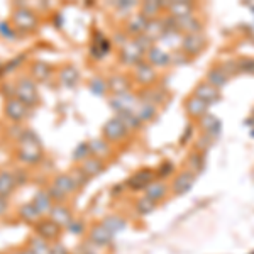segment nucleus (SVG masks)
Segmentation results:
<instances>
[{"label":"nucleus","mask_w":254,"mask_h":254,"mask_svg":"<svg viewBox=\"0 0 254 254\" xmlns=\"http://www.w3.org/2000/svg\"><path fill=\"white\" fill-rule=\"evenodd\" d=\"M17 156L20 161L27 163V165H36L43 159V147L38 136L31 130L22 134L19 142V149H17Z\"/></svg>","instance_id":"1"},{"label":"nucleus","mask_w":254,"mask_h":254,"mask_svg":"<svg viewBox=\"0 0 254 254\" xmlns=\"http://www.w3.org/2000/svg\"><path fill=\"white\" fill-rule=\"evenodd\" d=\"M12 22L17 27V31L31 32L38 26V17H36L34 12L29 10L27 7H19V9H15L14 14H12Z\"/></svg>","instance_id":"2"},{"label":"nucleus","mask_w":254,"mask_h":254,"mask_svg":"<svg viewBox=\"0 0 254 254\" xmlns=\"http://www.w3.org/2000/svg\"><path fill=\"white\" fill-rule=\"evenodd\" d=\"M15 97H17L20 102H24L27 107L38 104L39 95H38V90H36L34 81L27 80V78L19 80L17 85H15Z\"/></svg>","instance_id":"3"},{"label":"nucleus","mask_w":254,"mask_h":254,"mask_svg":"<svg viewBox=\"0 0 254 254\" xmlns=\"http://www.w3.org/2000/svg\"><path fill=\"white\" fill-rule=\"evenodd\" d=\"M126 132H127V127L119 117L110 119V121H107V124L104 126V136L109 141H119V139L126 136Z\"/></svg>","instance_id":"4"},{"label":"nucleus","mask_w":254,"mask_h":254,"mask_svg":"<svg viewBox=\"0 0 254 254\" xmlns=\"http://www.w3.org/2000/svg\"><path fill=\"white\" fill-rule=\"evenodd\" d=\"M5 116L10 119V121H22L24 117L27 116V105L24 102H20L17 97L15 98H9L5 102Z\"/></svg>","instance_id":"5"},{"label":"nucleus","mask_w":254,"mask_h":254,"mask_svg":"<svg viewBox=\"0 0 254 254\" xmlns=\"http://www.w3.org/2000/svg\"><path fill=\"white\" fill-rule=\"evenodd\" d=\"M36 232H38V236L43 237V239L55 241L56 237L60 236L61 227L58 224L53 222L51 219H46V220H39V222L36 224Z\"/></svg>","instance_id":"6"},{"label":"nucleus","mask_w":254,"mask_h":254,"mask_svg":"<svg viewBox=\"0 0 254 254\" xmlns=\"http://www.w3.org/2000/svg\"><path fill=\"white\" fill-rule=\"evenodd\" d=\"M49 219H51L55 224H58L60 227H69V224L73 222L71 212H69V208H66L64 205L53 207L51 212H49Z\"/></svg>","instance_id":"7"},{"label":"nucleus","mask_w":254,"mask_h":254,"mask_svg":"<svg viewBox=\"0 0 254 254\" xmlns=\"http://www.w3.org/2000/svg\"><path fill=\"white\" fill-rule=\"evenodd\" d=\"M90 239H92V243H95L98 246H105L114 239V234L104 224H98L92 229V232H90Z\"/></svg>","instance_id":"8"},{"label":"nucleus","mask_w":254,"mask_h":254,"mask_svg":"<svg viewBox=\"0 0 254 254\" xmlns=\"http://www.w3.org/2000/svg\"><path fill=\"white\" fill-rule=\"evenodd\" d=\"M141 55L142 51L139 49L136 43H127L124 48H122V61L127 64H137L141 61Z\"/></svg>","instance_id":"9"},{"label":"nucleus","mask_w":254,"mask_h":254,"mask_svg":"<svg viewBox=\"0 0 254 254\" xmlns=\"http://www.w3.org/2000/svg\"><path fill=\"white\" fill-rule=\"evenodd\" d=\"M193 183H195V176L191 175V173H182V175H178L175 178V182H173L175 193H178V195L187 193V191H190V188L193 187Z\"/></svg>","instance_id":"10"},{"label":"nucleus","mask_w":254,"mask_h":254,"mask_svg":"<svg viewBox=\"0 0 254 254\" xmlns=\"http://www.w3.org/2000/svg\"><path fill=\"white\" fill-rule=\"evenodd\" d=\"M15 187H17L15 175L9 173V171H0V195L7 198L9 195H12Z\"/></svg>","instance_id":"11"},{"label":"nucleus","mask_w":254,"mask_h":254,"mask_svg":"<svg viewBox=\"0 0 254 254\" xmlns=\"http://www.w3.org/2000/svg\"><path fill=\"white\" fill-rule=\"evenodd\" d=\"M53 188H56V190L60 191V193H63L64 196L71 193L73 190L76 188L75 182H73V178L69 175H60L55 178V183H53Z\"/></svg>","instance_id":"12"},{"label":"nucleus","mask_w":254,"mask_h":254,"mask_svg":"<svg viewBox=\"0 0 254 254\" xmlns=\"http://www.w3.org/2000/svg\"><path fill=\"white\" fill-rule=\"evenodd\" d=\"M153 183V173L149 170H142V171H137L132 178L129 180V185L136 190H141V188H147Z\"/></svg>","instance_id":"13"},{"label":"nucleus","mask_w":254,"mask_h":254,"mask_svg":"<svg viewBox=\"0 0 254 254\" xmlns=\"http://www.w3.org/2000/svg\"><path fill=\"white\" fill-rule=\"evenodd\" d=\"M80 170L83 171L87 178H93V176H97L102 170H104V165H102V161L98 158H87Z\"/></svg>","instance_id":"14"},{"label":"nucleus","mask_w":254,"mask_h":254,"mask_svg":"<svg viewBox=\"0 0 254 254\" xmlns=\"http://www.w3.org/2000/svg\"><path fill=\"white\" fill-rule=\"evenodd\" d=\"M31 75L36 81H46L51 75V66L44 61H36L31 66Z\"/></svg>","instance_id":"15"},{"label":"nucleus","mask_w":254,"mask_h":254,"mask_svg":"<svg viewBox=\"0 0 254 254\" xmlns=\"http://www.w3.org/2000/svg\"><path fill=\"white\" fill-rule=\"evenodd\" d=\"M200 100L207 102V104H212V102H215L217 98H219V92H217V88L214 87V85L210 83H203L200 85L198 88H196V95Z\"/></svg>","instance_id":"16"},{"label":"nucleus","mask_w":254,"mask_h":254,"mask_svg":"<svg viewBox=\"0 0 254 254\" xmlns=\"http://www.w3.org/2000/svg\"><path fill=\"white\" fill-rule=\"evenodd\" d=\"M19 215L22 217L26 222H29V224H38L39 222V215H41V212L36 208V205L32 202L29 203H24L22 207L19 208Z\"/></svg>","instance_id":"17"},{"label":"nucleus","mask_w":254,"mask_h":254,"mask_svg":"<svg viewBox=\"0 0 254 254\" xmlns=\"http://www.w3.org/2000/svg\"><path fill=\"white\" fill-rule=\"evenodd\" d=\"M29 253L31 254H53V248L48 244L46 239L36 236L29 241Z\"/></svg>","instance_id":"18"},{"label":"nucleus","mask_w":254,"mask_h":254,"mask_svg":"<svg viewBox=\"0 0 254 254\" xmlns=\"http://www.w3.org/2000/svg\"><path fill=\"white\" fill-rule=\"evenodd\" d=\"M78 78H80V73H78V69H76L75 66H64L60 71L61 83L66 85V87H75Z\"/></svg>","instance_id":"19"},{"label":"nucleus","mask_w":254,"mask_h":254,"mask_svg":"<svg viewBox=\"0 0 254 254\" xmlns=\"http://www.w3.org/2000/svg\"><path fill=\"white\" fill-rule=\"evenodd\" d=\"M51 196H49L48 191H44V190H41L38 191V193L34 195V200H32V203L36 205V208L41 212V214H44V212H51Z\"/></svg>","instance_id":"20"},{"label":"nucleus","mask_w":254,"mask_h":254,"mask_svg":"<svg viewBox=\"0 0 254 254\" xmlns=\"http://www.w3.org/2000/svg\"><path fill=\"white\" fill-rule=\"evenodd\" d=\"M207 107H208L207 102L200 100L198 97H191L190 100L187 102V110H188V114H190V116H193V117L203 116V114H205V110H207Z\"/></svg>","instance_id":"21"},{"label":"nucleus","mask_w":254,"mask_h":254,"mask_svg":"<svg viewBox=\"0 0 254 254\" xmlns=\"http://www.w3.org/2000/svg\"><path fill=\"white\" fill-rule=\"evenodd\" d=\"M136 76H137V80L141 81V83H151V81L156 78V71H154L151 64L139 63L137 69H136Z\"/></svg>","instance_id":"22"},{"label":"nucleus","mask_w":254,"mask_h":254,"mask_svg":"<svg viewBox=\"0 0 254 254\" xmlns=\"http://www.w3.org/2000/svg\"><path fill=\"white\" fill-rule=\"evenodd\" d=\"M147 60H149V63L154 64V66H165L168 61H170V56H168L163 49L151 48L149 53H147Z\"/></svg>","instance_id":"23"},{"label":"nucleus","mask_w":254,"mask_h":254,"mask_svg":"<svg viewBox=\"0 0 254 254\" xmlns=\"http://www.w3.org/2000/svg\"><path fill=\"white\" fill-rule=\"evenodd\" d=\"M165 195H166V185H165V183L154 182V183H151V185L146 188V196L153 200V202L161 200Z\"/></svg>","instance_id":"24"},{"label":"nucleus","mask_w":254,"mask_h":254,"mask_svg":"<svg viewBox=\"0 0 254 254\" xmlns=\"http://www.w3.org/2000/svg\"><path fill=\"white\" fill-rule=\"evenodd\" d=\"M176 24H178L180 29H185V31L190 32V34H196V31L200 29L198 20H196L191 14L190 15H185V17L176 19Z\"/></svg>","instance_id":"25"},{"label":"nucleus","mask_w":254,"mask_h":254,"mask_svg":"<svg viewBox=\"0 0 254 254\" xmlns=\"http://www.w3.org/2000/svg\"><path fill=\"white\" fill-rule=\"evenodd\" d=\"M203 46V39L200 38L198 34H188L185 39H183V48H185L187 53H196L200 51V48Z\"/></svg>","instance_id":"26"},{"label":"nucleus","mask_w":254,"mask_h":254,"mask_svg":"<svg viewBox=\"0 0 254 254\" xmlns=\"http://www.w3.org/2000/svg\"><path fill=\"white\" fill-rule=\"evenodd\" d=\"M146 26H147V19L144 15H136V17L129 22V32H132V34H136V36H141V34H144Z\"/></svg>","instance_id":"27"},{"label":"nucleus","mask_w":254,"mask_h":254,"mask_svg":"<svg viewBox=\"0 0 254 254\" xmlns=\"http://www.w3.org/2000/svg\"><path fill=\"white\" fill-rule=\"evenodd\" d=\"M227 73L224 71V69H212L210 73H208V83L214 85V87H224L225 83H227Z\"/></svg>","instance_id":"28"},{"label":"nucleus","mask_w":254,"mask_h":254,"mask_svg":"<svg viewBox=\"0 0 254 254\" xmlns=\"http://www.w3.org/2000/svg\"><path fill=\"white\" fill-rule=\"evenodd\" d=\"M171 9V14L175 15V19H180V17H185V15H190L191 12V3H187V2H175L170 5Z\"/></svg>","instance_id":"29"},{"label":"nucleus","mask_w":254,"mask_h":254,"mask_svg":"<svg viewBox=\"0 0 254 254\" xmlns=\"http://www.w3.org/2000/svg\"><path fill=\"white\" fill-rule=\"evenodd\" d=\"M163 31H165V26H163V22H159V20L153 19V20H147V26H146L144 34L149 39H154V38H159V34H161Z\"/></svg>","instance_id":"30"},{"label":"nucleus","mask_w":254,"mask_h":254,"mask_svg":"<svg viewBox=\"0 0 254 254\" xmlns=\"http://www.w3.org/2000/svg\"><path fill=\"white\" fill-rule=\"evenodd\" d=\"M105 225V227L109 229L112 234H116V232H121L122 229L126 227V222H124V219H121V217H116V215H110L107 217V219L102 222Z\"/></svg>","instance_id":"31"},{"label":"nucleus","mask_w":254,"mask_h":254,"mask_svg":"<svg viewBox=\"0 0 254 254\" xmlns=\"http://www.w3.org/2000/svg\"><path fill=\"white\" fill-rule=\"evenodd\" d=\"M109 87L116 93H119V95H122V93L129 88V83H127V80L124 76H114V78H110V81H109Z\"/></svg>","instance_id":"32"},{"label":"nucleus","mask_w":254,"mask_h":254,"mask_svg":"<svg viewBox=\"0 0 254 254\" xmlns=\"http://www.w3.org/2000/svg\"><path fill=\"white\" fill-rule=\"evenodd\" d=\"M109 48H110V43L107 39L95 41L92 46V55L95 56L97 60H100L102 56H105V53H109Z\"/></svg>","instance_id":"33"},{"label":"nucleus","mask_w":254,"mask_h":254,"mask_svg":"<svg viewBox=\"0 0 254 254\" xmlns=\"http://www.w3.org/2000/svg\"><path fill=\"white\" fill-rule=\"evenodd\" d=\"M156 202H153L151 198H147V196H144V198H141L137 202V210H139V214H142V215H147V214H151V212L156 208V205H154Z\"/></svg>","instance_id":"34"},{"label":"nucleus","mask_w":254,"mask_h":254,"mask_svg":"<svg viewBox=\"0 0 254 254\" xmlns=\"http://www.w3.org/2000/svg\"><path fill=\"white\" fill-rule=\"evenodd\" d=\"M154 114H156V110H154L153 105H142V107H139V110H136V116L139 121H149Z\"/></svg>","instance_id":"35"},{"label":"nucleus","mask_w":254,"mask_h":254,"mask_svg":"<svg viewBox=\"0 0 254 254\" xmlns=\"http://www.w3.org/2000/svg\"><path fill=\"white\" fill-rule=\"evenodd\" d=\"M159 9H161V3L159 2H146L144 7H142V12H144V17H154L158 14Z\"/></svg>","instance_id":"36"},{"label":"nucleus","mask_w":254,"mask_h":254,"mask_svg":"<svg viewBox=\"0 0 254 254\" xmlns=\"http://www.w3.org/2000/svg\"><path fill=\"white\" fill-rule=\"evenodd\" d=\"M107 144H105V141H102V139H97V141H93L92 144H90V153H95V154H105L107 153Z\"/></svg>","instance_id":"37"},{"label":"nucleus","mask_w":254,"mask_h":254,"mask_svg":"<svg viewBox=\"0 0 254 254\" xmlns=\"http://www.w3.org/2000/svg\"><path fill=\"white\" fill-rule=\"evenodd\" d=\"M90 90H92L93 93H97V95H102V93L107 90V85H105V81L97 78V80L90 81Z\"/></svg>","instance_id":"38"},{"label":"nucleus","mask_w":254,"mask_h":254,"mask_svg":"<svg viewBox=\"0 0 254 254\" xmlns=\"http://www.w3.org/2000/svg\"><path fill=\"white\" fill-rule=\"evenodd\" d=\"M151 41H153V39H149L146 34H141V36H137V39L134 41V43H136L137 46H139V49H141V51L144 53L146 49H147V51L151 49Z\"/></svg>","instance_id":"39"},{"label":"nucleus","mask_w":254,"mask_h":254,"mask_svg":"<svg viewBox=\"0 0 254 254\" xmlns=\"http://www.w3.org/2000/svg\"><path fill=\"white\" fill-rule=\"evenodd\" d=\"M90 154V144H87V142H83V144H80L78 147H76L75 154H73V158L75 159H83L87 158Z\"/></svg>","instance_id":"40"},{"label":"nucleus","mask_w":254,"mask_h":254,"mask_svg":"<svg viewBox=\"0 0 254 254\" xmlns=\"http://www.w3.org/2000/svg\"><path fill=\"white\" fill-rule=\"evenodd\" d=\"M0 34H2L3 38H7V39H14L15 38L14 31L10 29V26L7 22H0Z\"/></svg>","instance_id":"41"},{"label":"nucleus","mask_w":254,"mask_h":254,"mask_svg":"<svg viewBox=\"0 0 254 254\" xmlns=\"http://www.w3.org/2000/svg\"><path fill=\"white\" fill-rule=\"evenodd\" d=\"M203 127H205L207 130H214V127L215 129H219V121H217L215 117L208 116V117L203 119Z\"/></svg>","instance_id":"42"},{"label":"nucleus","mask_w":254,"mask_h":254,"mask_svg":"<svg viewBox=\"0 0 254 254\" xmlns=\"http://www.w3.org/2000/svg\"><path fill=\"white\" fill-rule=\"evenodd\" d=\"M239 68L243 69V71L254 73V60H243L239 63Z\"/></svg>","instance_id":"43"},{"label":"nucleus","mask_w":254,"mask_h":254,"mask_svg":"<svg viewBox=\"0 0 254 254\" xmlns=\"http://www.w3.org/2000/svg\"><path fill=\"white\" fill-rule=\"evenodd\" d=\"M68 229L73 232V234H80V232L83 231V224H81V222H76V220H73V222L69 224V227H68Z\"/></svg>","instance_id":"44"},{"label":"nucleus","mask_w":254,"mask_h":254,"mask_svg":"<svg viewBox=\"0 0 254 254\" xmlns=\"http://www.w3.org/2000/svg\"><path fill=\"white\" fill-rule=\"evenodd\" d=\"M7 212V198L0 195V215H3Z\"/></svg>","instance_id":"45"},{"label":"nucleus","mask_w":254,"mask_h":254,"mask_svg":"<svg viewBox=\"0 0 254 254\" xmlns=\"http://www.w3.org/2000/svg\"><path fill=\"white\" fill-rule=\"evenodd\" d=\"M14 254H31V253H27V251H17V253H14Z\"/></svg>","instance_id":"46"}]
</instances>
